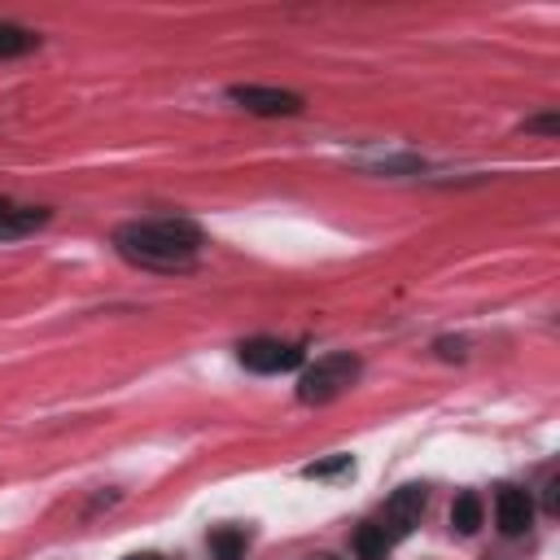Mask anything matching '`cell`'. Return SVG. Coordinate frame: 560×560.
I'll list each match as a JSON object with an SVG mask.
<instances>
[{
  "mask_svg": "<svg viewBox=\"0 0 560 560\" xmlns=\"http://www.w3.org/2000/svg\"><path fill=\"white\" fill-rule=\"evenodd\" d=\"M206 236L192 219L162 214V219H136L114 232V249L144 271H188L201 254Z\"/></svg>",
  "mask_w": 560,
  "mask_h": 560,
  "instance_id": "obj_1",
  "label": "cell"
},
{
  "mask_svg": "<svg viewBox=\"0 0 560 560\" xmlns=\"http://www.w3.org/2000/svg\"><path fill=\"white\" fill-rule=\"evenodd\" d=\"M31 48H39V35L35 31H26L18 22H0V57H22Z\"/></svg>",
  "mask_w": 560,
  "mask_h": 560,
  "instance_id": "obj_10",
  "label": "cell"
},
{
  "mask_svg": "<svg viewBox=\"0 0 560 560\" xmlns=\"http://www.w3.org/2000/svg\"><path fill=\"white\" fill-rule=\"evenodd\" d=\"M127 560H162V556H153V551H144V556H127Z\"/></svg>",
  "mask_w": 560,
  "mask_h": 560,
  "instance_id": "obj_15",
  "label": "cell"
},
{
  "mask_svg": "<svg viewBox=\"0 0 560 560\" xmlns=\"http://www.w3.org/2000/svg\"><path fill=\"white\" fill-rule=\"evenodd\" d=\"M477 525H481V499L477 494H455V503H451V529L455 534H477Z\"/></svg>",
  "mask_w": 560,
  "mask_h": 560,
  "instance_id": "obj_9",
  "label": "cell"
},
{
  "mask_svg": "<svg viewBox=\"0 0 560 560\" xmlns=\"http://www.w3.org/2000/svg\"><path fill=\"white\" fill-rule=\"evenodd\" d=\"M210 556L214 560H245V547H249V534L241 529V525H219V529H210Z\"/></svg>",
  "mask_w": 560,
  "mask_h": 560,
  "instance_id": "obj_8",
  "label": "cell"
},
{
  "mask_svg": "<svg viewBox=\"0 0 560 560\" xmlns=\"http://www.w3.org/2000/svg\"><path fill=\"white\" fill-rule=\"evenodd\" d=\"M424 503H429V490L424 486H398L389 499H385V512H381V534H385V542L394 547V542H402L416 525H420V516H424Z\"/></svg>",
  "mask_w": 560,
  "mask_h": 560,
  "instance_id": "obj_3",
  "label": "cell"
},
{
  "mask_svg": "<svg viewBox=\"0 0 560 560\" xmlns=\"http://www.w3.org/2000/svg\"><path fill=\"white\" fill-rule=\"evenodd\" d=\"M341 472H354V459L350 455H328V459H315V464L302 468V477H311V481H332Z\"/></svg>",
  "mask_w": 560,
  "mask_h": 560,
  "instance_id": "obj_12",
  "label": "cell"
},
{
  "mask_svg": "<svg viewBox=\"0 0 560 560\" xmlns=\"http://www.w3.org/2000/svg\"><path fill=\"white\" fill-rule=\"evenodd\" d=\"M525 131H542V136H556V131H560V118H556V114H542V118H529V122H525Z\"/></svg>",
  "mask_w": 560,
  "mask_h": 560,
  "instance_id": "obj_14",
  "label": "cell"
},
{
  "mask_svg": "<svg viewBox=\"0 0 560 560\" xmlns=\"http://www.w3.org/2000/svg\"><path fill=\"white\" fill-rule=\"evenodd\" d=\"M354 551H359V560H385L389 542H385V534H381L376 521H363V525L354 529Z\"/></svg>",
  "mask_w": 560,
  "mask_h": 560,
  "instance_id": "obj_11",
  "label": "cell"
},
{
  "mask_svg": "<svg viewBox=\"0 0 560 560\" xmlns=\"http://www.w3.org/2000/svg\"><path fill=\"white\" fill-rule=\"evenodd\" d=\"M354 381H359V359H354V354H324V359H315V363L302 372V381H298V398L319 407V402L341 398Z\"/></svg>",
  "mask_w": 560,
  "mask_h": 560,
  "instance_id": "obj_2",
  "label": "cell"
},
{
  "mask_svg": "<svg viewBox=\"0 0 560 560\" xmlns=\"http://www.w3.org/2000/svg\"><path fill=\"white\" fill-rule=\"evenodd\" d=\"M228 96L241 109L258 114V118H289V114H302V105H306L298 92H289V88H262V83H232Z\"/></svg>",
  "mask_w": 560,
  "mask_h": 560,
  "instance_id": "obj_4",
  "label": "cell"
},
{
  "mask_svg": "<svg viewBox=\"0 0 560 560\" xmlns=\"http://www.w3.org/2000/svg\"><path fill=\"white\" fill-rule=\"evenodd\" d=\"M494 521H499V534H508V538L525 534L529 521H534V499H529V490H521V486H499V494H494Z\"/></svg>",
  "mask_w": 560,
  "mask_h": 560,
  "instance_id": "obj_6",
  "label": "cell"
},
{
  "mask_svg": "<svg viewBox=\"0 0 560 560\" xmlns=\"http://www.w3.org/2000/svg\"><path fill=\"white\" fill-rule=\"evenodd\" d=\"M236 359H241L249 372L276 376V372H293V368L302 363V346L276 341V337H249V341L236 346Z\"/></svg>",
  "mask_w": 560,
  "mask_h": 560,
  "instance_id": "obj_5",
  "label": "cell"
},
{
  "mask_svg": "<svg viewBox=\"0 0 560 560\" xmlns=\"http://www.w3.org/2000/svg\"><path fill=\"white\" fill-rule=\"evenodd\" d=\"M48 223V210L44 206H18L9 197H0V241H18V236H31L35 228Z\"/></svg>",
  "mask_w": 560,
  "mask_h": 560,
  "instance_id": "obj_7",
  "label": "cell"
},
{
  "mask_svg": "<svg viewBox=\"0 0 560 560\" xmlns=\"http://www.w3.org/2000/svg\"><path fill=\"white\" fill-rule=\"evenodd\" d=\"M438 354L442 359H464L468 354V341L464 337H438Z\"/></svg>",
  "mask_w": 560,
  "mask_h": 560,
  "instance_id": "obj_13",
  "label": "cell"
},
{
  "mask_svg": "<svg viewBox=\"0 0 560 560\" xmlns=\"http://www.w3.org/2000/svg\"><path fill=\"white\" fill-rule=\"evenodd\" d=\"M315 560H332V556H315Z\"/></svg>",
  "mask_w": 560,
  "mask_h": 560,
  "instance_id": "obj_16",
  "label": "cell"
}]
</instances>
